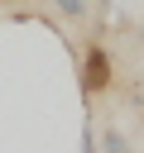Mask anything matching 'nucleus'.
<instances>
[{"instance_id":"f03ea898","label":"nucleus","mask_w":144,"mask_h":153,"mask_svg":"<svg viewBox=\"0 0 144 153\" xmlns=\"http://www.w3.org/2000/svg\"><path fill=\"white\" fill-rule=\"evenodd\" d=\"M101 153H130V139L120 129H101Z\"/></svg>"},{"instance_id":"7ed1b4c3","label":"nucleus","mask_w":144,"mask_h":153,"mask_svg":"<svg viewBox=\"0 0 144 153\" xmlns=\"http://www.w3.org/2000/svg\"><path fill=\"white\" fill-rule=\"evenodd\" d=\"M53 10L67 19H86V0H53Z\"/></svg>"},{"instance_id":"f257e3e1","label":"nucleus","mask_w":144,"mask_h":153,"mask_svg":"<svg viewBox=\"0 0 144 153\" xmlns=\"http://www.w3.org/2000/svg\"><path fill=\"white\" fill-rule=\"evenodd\" d=\"M82 91H86V96L110 91V53H106L101 43H91L86 57H82Z\"/></svg>"}]
</instances>
